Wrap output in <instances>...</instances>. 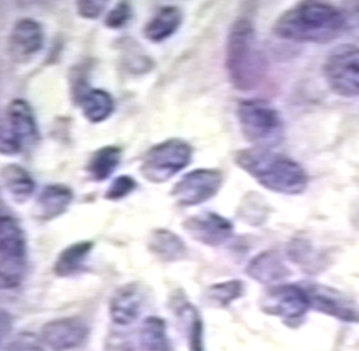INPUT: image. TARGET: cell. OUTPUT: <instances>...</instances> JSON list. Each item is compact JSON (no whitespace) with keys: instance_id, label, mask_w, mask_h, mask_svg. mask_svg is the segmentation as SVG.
I'll use <instances>...</instances> for the list:
<instances>
[{"instance_id":"obj_14","label":"cell","mask_w":359,"mask_h":351,"mask_svg":"<svg viewBox=\"0 0 359 351\" xmlns=\"http://www.w3.org/2000/svg\"><path fill=\"white\" fill-rule=\"evenodd\" d=\"M144 295L138 282H128L112 293L108 304L111 320L121 327L131 326L142 314Z\"/></svg>"},{"instance_id":"obj_9","label":"cell","mask_w":359,"mask_h":351,"mask_svg":"<svg viewBox=\"0 0 359 351\" xmlns=\"http://www.w3.org/2000/svg\"><path fill=\"white\" fill-rule=\"evenodd\" d=\"M223 185V173L214 168H198L182 176L172 190L181 207H195L215 197Z\"/></svg>"},{"instance_id":"obj_24","label":"cell","mask_w":359,"mask_h":351,"mask_svg":"<svg viewBox=\"0 0 359 351\" xmlns=\"http://www.w3.org/2000/svg\"><path fill=\"white\" fill-rule=\"evenodd\" d=\"M122 162V149L115 145H107L97 149L87 164V172L93 181H106L115 173Z\"/></svg>"},{"instance_id":"obj_33","label":"cell","mask_w":359,"mask_h":351,"mask_svg":"<svg viewBox=\"0 0 359 351\" xmlns=\"http://www.w3.org/2000/svg\"><path fill=\"white\" fill-rule=\"evenodd\" d=\"M13 326H14L13 315L7 310L0 307V349L8 339L11 330H13Z\"/></svg>"},{"instance_id":"obj_25","label":"cell","mask_w":359,"mask_h":351,"mask_svg":"<svg viewBox=\"0 0 359 351\" xmlns=\"http://www.w3.org/2000/svg\"><path fill=\"white\" fill-rule=\"evenodd\" d=\"M140 345L144 351H173L166 322L158 316L144 319L140 327Z\"/></svg>"},{"instance_id":"obj_22","label":"cell","mask_w":359,"mask_h":351,"mask_svg":"<svg viewBox=\"0 0 359 351\" xmlns=\"http://www.w3.org/2000/svg\"><path fill=\"white\" fill-rule=\"evenodd\" d=\"M149 249L163 263H176L184 260L188 254L184 241L177 234L166 228H157L150 234Z\"/></svg>"},{"instance_id":"obj_11","label":"cell","mask_w":359,"mask_h":351,"mask_svg":"<svg viewBox=\"0 0 359 351\" xmlns=\"http://www.w3.org/2000/svg\"><path fill=\"white\" fill-rule=\"evenodd\" d=\"M311 308L346 323H359V305L339 291L319 284H304Z\"/></svg>"},{"instance_id":"obj_15","label":"cell","mask_w":359,"mask_h":351,"mask_svg":"<svg viewBox=\"0 0 359 351\" xmlns=\"http://www.w3.org/2000/svg\"><path fill=\"white\" fill-rule=\"evenodd\" d=\"M6 122L23 152L36 146L39 140V128L32 105L23 99L13 100L7 108Z\"/></svg>"},{"instance_id":"obj_21","label":"cell","mask_w":359,"mask_h":351,"mask_svg":"<svg viewBox=\"0 0 359 351\" xmlns=\"http://www.w3.org/2000/svg\"><path fill=\"white\" fill-rule=\"evenodd\" d=\"M93 247L95 244L92 241H79L67 246L54 263V274L58 277H72L79 274L84 269Z\"/></svg>"},{"instance_id":"obj_30","label":"cell","mask_w":359,"mask_h":351,"mask_svg":"<svg viewBox=\"0 0 359 351\" xmlns=\"http://www.w3.org/2000/svg\"><path fill=\"white\" fill-rule=\"evenodd\" d=\"M6 351H46L41 338L36 333H18L8 345Z\"/></svg>"},{"instance_id":"obj_29","label":"cell","mask_w":359,"mask_h":351,"mask_svg":"<svg viewBox=\"0 0 359 351\" xmlns=\"http://www.w3.org/2000/svg\"><path fill=\"white\" fill-rule=\"evenodd\" d=\"M343 15V34L359 41V1L346 3L341 8Z\"/></svg>"},{"instance_id":"obj_19","label":"cell","mask_w":359,"mask_h":351,"mask_svg":"<svg viewBox=\"0 0 359 351\" xmlns=\"http://www.w3.org/2000/svg\"><path fill=\"white\" fill-rule=\"evenodd\" d=\"M182 11L177 6H165L151 18L144 29L146 39L154 44H161L179 32L182 25Z\"/></svg>"},{"instance_id":"obj_31","label":"cell","mask_w":359,"mask_h":351,"mask_svg":"<svg viewBox=\"0 0 359 351\" xmlns=\"http://www.w3.org/2000/svg\"><path fill=\"white\" fill-rule=\"evenodd\" d=\"M23 152L18 140L13 135L6 119L0 121V154L3 156H17Z\"/></svg>"},{"instance_id":"obj_32","label":"cell","mask_w":359,"mask_h":351,"mask_svg":"<svg viewBox=\"0 0 359 351\" xmlns=\"http://www.w3.org/2000/svg\"><path fill=\"white\" fill-rule=\"evenodd\" d=\"M107 1L96 0H81L77 1V14L86 19H97L106 11Z\"/></svg>"},{"instance_id":"obj_17","label":"cell","mask_w":359,"mask_h":351,"mask_svg":"<svg viewBox=\"0 0 359 351\" xmlns=\"http://www.w3.org/2000/svg\"><path fill=\"white\" fill-rule=\"evenodd\" d=\"M246 273L264 285H276L289 277L287 265L276 251H264L255 256L246 267Z\"/></svg>"},{"instance_id":"obj_6","label":"cell","mask_w":359,"mask_h":351,"mask_svg":"<svg viewBox=\"0 0 359 351\" xmlns=\"http://www.w3.org/2000/svg\"><path fill=\"white\" fill-rule=\"evenodd\" d=\"M194 157V149L187 140L170 138L154 145L141 161V175L147 181L161 184L185 169Z\"/></svg>"},{"instance_id":"obj_2","label":"cell","mask_w":359,"mask_h":351,"mask_svg":"<svg viewBox=\"0 0 359 351\" xmlns=\"http://www.w3.org/2000/svg\"><path fill=\"white\" fill-rule=\"evenodd\" d=\"M235 164L271 192L299 194L306 190L304 168L287 156L264 147H250L235 153Z\"/></svg>"},{"instance_id":"obj_28","label":"cell","mask_w":359,"mask_h":351,"mask_svg":"<svg viewBox=\"0 0 359 351\" xmlns=\"http://www.w3.org/2000/svg\"><path fill=\"white\" fill-rule=\"evenodd\" d=\"M133 19V7L127 1L116 3L104 18V25L111 30L123 29Z\"/></svg>"},{"instance_id":"obj_13","label":"cell","mask_w":359,"mask_h":351,"mask_svg":"<svg viewBox=\"0 0 359 351\" xmlns=\"http://www.w3.org/2000/svg\"><path fill=\"white\" fill-rule=\"evenodd\" d=\"M184 230L200 244L219 246L233 237V223L215 212H203L188 218L182 223Z\"/></svg>"},{"instance_id":"obj_26","label":"cell","mask_w":359,"mask_h":351,"mask_svg":"<svg viewBox=\"0 0 359 351\" xmlns=\"http://www.w3.org/2000/svg\"><path fill=\"white\" fill-rule=\"evenodd\" d=\"M245 284L242 281L231 280L211 285L207 289V300L216 307L226 308L233 301L243 296Z\"/></svg>"},{"instance_id":"obj_12","label":"cell","mask_w":359,"mask_h":351,"mask_svg":"<svg viewBox=\"0 0 359 351\" xmlns=\"http://www.w3.org/2000/svg\"><path fill=\"white\" fill-rule=\"evenodd\" d=\"M45 33L42 26L32 18H23L13 26L8 35V55L13 61L25 64L43 49Z\"/></svg>"},{"instance_id":"obj_18","label":"cell","mask_w":359,"mask_h":351,"mask_svg":"<svg viewBox=\"0 0 359 351\" xmlns=\"http://www.w3.org/2000/svg\"><path fill=\"white\" fill-rule=\"evenodd\" d=\"M173 311L184 330L189 351H204V327L196 307L185 298H173Z\"/></svg>"},{"instance_id":"obj_3","label":"cell","mask_w":359,"mask_h":351,"mask_svg":"<svg viewBox=\"0 0 359 351\" xmlns=\"http://www.w3.org/2000/svg\"><path fill=\"white\" fill-rule=\"evenodd\" d=\"M226 69L233 86L241 91L259 87L268 73V61L261 51L252 23L235 22L226 44Z\"/></svg>"},{"instance_id":"obj_20","label":"cell","mask_w":359,"mask_h":351,"mask_svg":"<svg viewBox=\"0 0 359 351\" xmlns=\"http://www.w3.org/2000/svg\"><path fill=\"white\" fill-rule=\"evenodd\" d=\"M0 180L15 203H26L34 192L36 184L27 169L18 164H8L0 172Z\"/></svg>"},{"instance_id":"obj_16","label":"cell","mask_w":359,"mask_h":351,"mask_svg":"<svg viewBox=\"0 0 359 351\" xmlns=\"http://www.w3.org/2000/svg\"><path fill=\"white\" fill-rule=\"evenodd\" d=\"M74 199L72 190L64 184H49L39 192L34 204V218L39 222H50L64 215Z\"/></svg>"},{"instance_id":"obj_8","label":"cell","mask_w":359,"mask_h":351,"mask_svg":"<svg viewBox=\"0 0 359 351\" xmlns=\"http://www.w3.org/2000/svg\"><path fill=\"white\" fill-rule=\"evenodd\" d=\"M311 310L306 288L299 284L273 285L262 298V311L277 316L287 324L297 326Z\"/></svg>"},{"instance_id":"obj_1","label":"cell","mask_w":359,"mask_h":351,"mask_svg":"<svg viewBox=\"0 0 359 351\" xmlns=\"http://www.w3.org/2000/svg\"><path fill=\"white\" fill-rule=\"evenodd\" d=\"M341 8L320 1L293 6L276 20L274 34L296 42L328 44L343 34Z\"/></svg>"},{"instance_id":"obj_10","label":"cell","mask_w":359,"mask_h":351,"mask_svg":"<svg viewBox=\"0 0 359 351\" xmlns=\"http://www.w3.org/2000/svg\"><path fill=\"white\" fill-rule=\"evenodd\" d=\"M90 336L88 324L80 317H60L45 323L41 329V340L52 351H77Z\"/></svg>"},{"instance_id":"obj_23","label":"cell","mask_w":359,"mask_h":351,"mask_svg":"<svg viewBox=\"0 0 359 351\" xmlns=\"http://www.w3.org/2000/svg\"><path fill=\"white\" fill-rule=\"evenodd\" d=\"M84 118L90 123L99 124L106 122L115 111V100L104 89H88L79 103Z\"/></svg>"},{"instance_id":"obj_5","label":"cell","mask_w":359,"mask_h":351,"mask_svg":"<svg viewBox=\"0 0 359 351\" xmlns=\"http://www.w3.org/2000/svg\"><path fill=\"white\" fill-rule=\"evenodd\" d=\"M236 118L243 137L254 147L270 149L284 140V121L280 112L265 100H242L236 107Z\"/></svg>"},{"instance_id":"obj_7","label":"cell","mask_w":359,"mask_h":351,"mask_svg":"<svg viewBox=\"0 0 359 351\" xmlns=\"http://www.w3.org/2000/svg\"><path fill=\"white\" fill-rule=\"evenodd\" d=\"M323 74L328 87L341 98L359 96V46L344 44L325 58Z\"/></svg>"},{"instance_id":"obj_27","label":"cell","mask_w":359,"mask_h":351,"mask_svg":"<svg viewBox=\"0 0 359 351\" xmlns=\"http://www.w3.org/2000/svg\"><path fill=\"white\" fill-rule=\"evenodd\" d=\"M137 188H138V183L133 176H118L114 178V181L108 187L104 197L111 201H119L134 192Z\"/></svg>"},{"instance_id":"obj_4","label":"cell","mask_w":359,"mask_h":351,"mask_svg":"<svg viewBox=\"0 0 359 351\" xmlns=\"http://www.w3.org/2000/svg\"><path fill=\"white\" fill-rule=\"evenodd\" d=\"M27 270V239L18 219L0 210V289H15Z\"/></svg>"}]
</instances>
